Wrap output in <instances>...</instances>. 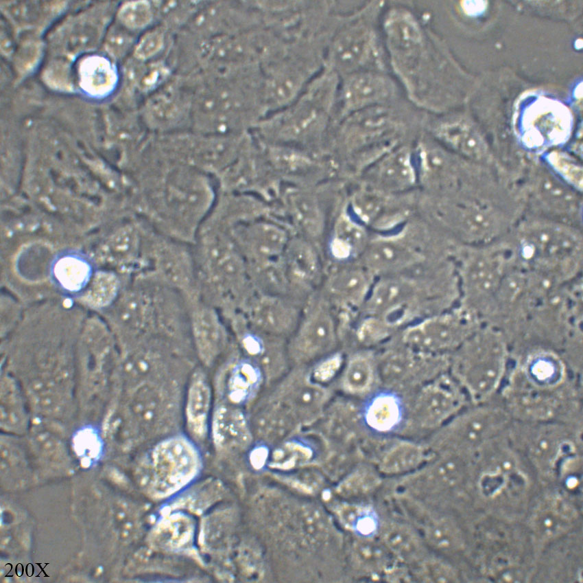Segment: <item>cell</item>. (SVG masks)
I'll return each mask as SVG.
<instances>
[{
  "instance_id": "obj_1",
  "label": "cell",
  "mask_w": 583,
  "mask_h": 583,
  "mask_svg": "<svg viewBox=\"0 0 583 583\" xmlns=\"http://www.w3.org/2000/svg\"><path fill=\"white\" fill-rule=\"evenodd\" d=\"M337 73L326 67L287 106L268 113L261 124L264 143L316 152L337 98Z\"/></svg>"
},
{
  "instance_id": "obj_2",
  "label": "cell",
  "mask_w": 583,
  "mask_h": 583,
  "mask_svg": "<svg viewBox=\"0 0 583 583\" xmlns=\"http://www.w3.org/2000/svg\"><path fill=\"white\" fill-rule=\"evenodd\" d=\"M516 256L522 264L551 278L567 279L582 259L581 236L571 227L553 221H533L516 236Z\"/></svg>"
},
{
  "instance_id": "obj_3",
  "label": "cell",
  "mask_w": 583,
  "mask_h": 583,
  "mask_svg": "<svg viewBox=\"0 0 583 583\" xmlns=\"http://www.w3.org/2000/svg\"><path fill=\"white\" fill-rule=\"evenodd\" d=\"M313 43L294 40L265 63L261 96L266 115L295 100L322 70Z\"/></svg>"
},
{
  "instance_id": "obj_4",
  "label": "cell",
  "mask_w": 583,
  "mask_h": 583,
  "mask_svg": "<svg viewBox=\"0 0 583 583\" xmlns=\"http://www.w3.org/2000/svg\"><path fill=\"white\" fill-rule=\"evenodd\" d=\"M101 327L88 328L80 345L75 367L76 396L80 418L96 419L104 402L108 382L110 345Z\"/></svg>"
},
{
  "instance_id": "obj_5",
  "label": "cell",
  "mask_w": 583,
  "mask_h": 583,
  "mask_svg": "<svg viewBox=\"0 0 583 583\" xmlns=\"http://www.w3.org/2000/svg\"><path fill=\"white\" fill-rule=\"evenodd\" d=\"M460 371L462 382L477 399L492 395L503 378L507 350L503 338L495 330L479 333L471 343Z\"/></svg>"
},
{
  "instance_id": "obj_6",
  "label": "cell",
  "mask_w": 583,
  "mask_h": 583,
  "mask_svg": "<svg viewBox=\"0 0 583 583\" xmlns=\"http://www.w3.org/2000/svg\"><path fill=\"white\" fill-rule=\"evenodd\" d=\"M200 287L226 291L242 283L246 275L243 256L235 243L219 235L204 239L198 268Z\"/></svg>"
},
{
  "instance_id": "obj_7",
  "label": "cell",
  "mask_w": 583,
  "mask_h": 583,
  "mask_svg": "<svg viewBox=\"0 0 583 583\" xmlns=\"http://www.w3.org/2000/svg\"><path fill=\"white\" fill-rule=\"evenodd\" d=\"M440 217L453 231L470 241L490 240L505 227V219L497 207L490 204H444L439 209Z\"/></svg>"
},
{
  "instance_id": "obj_8",
  "label": "cell",
  "mask_w": 583,
  "mask_h": 583,
  "mask_svg": "<svg viewBox=\"0 0 583 583\" xmlns=\"http://www.w3.org/2000/svg\"><path fill=\"white\" fill-rule=\"evenodd\" d=\"M289 239L285 229L265 220L239 225L233 231L235 244L252 264L278 262Z\"/></svg>"
},
{
  "instance_id": "obj_9",
  "label": "cell",
  "mask_w": 583,
  "mask_h": 583,
  "mask_svg": "<svg viewBox=\"0 0 583 583\" xmlns=\"http://www.w3.org/2000/svg\"><path fill=\"white\" fill-rule=\"evenodd\" d=\"M392 128L390 114L372 106L346 115L340 126L337 140L345 152L355 156L366 152Z\"/></svg>"
},
{
  "instance_id": "obj_10",
  "label": "cell",
  "mask_w": 583,
  "mask_h": 583,
  "mask_svg": "<svg viewBox=\"0 0 583 583\" xmlns=\"http://www.w3.org/2000/svg\"><path fill=\"white\" fill-rule=\"evenodd\" d=\"M373 47L374 36L370 28L362 22L353 23L333 39L327 67L345 76L360 71L370 58Z\"/></svg>"
},
{
  "instance_id": "obj_11",
  "label": "cell",
  "mask_w": 583,
  "mask_h": 583,
  "mask_svg": "<svg viewBox=\"0 0 583 583\" xmlns=\"http://www.w3.org/2000/svg\"><path fill=\"white\" fill-rule=\"evenodd\" d=\"M470 330L467 321L455 315L427 319L407 330L404 340L409 346L425 352L444 350L461 343Z\"/></svg>"
},
{
  "instance_id": "obj_12",
  "label": "cell",
  "mask_w": 583,
  "mask_h": 583,
  "mask_svg": "<svg viewBox=\"0 0 583 583\" xmlns=\"http://www.w3.org/2000/svg\"><path fill=\"white\" fill-rule=\"evenodd\" d=\"M157 477L168 487L187 482L197 472L199 459L194 448L185 440L174 439L160 445L153 455Z\"/></svg>"
},
{
  "instance_id": "obj_13",
  "label": "cell",
  "mask_w": 583,
  "mask_h": 583,
  "mask_svg": "<svg viewBox=\"0 0 583 583\" xmlns=\"http://www.w3.org/2000/svg\"><path fill=\"white\" fill-rule=\"evenodd\" d=\"M392 87L381 76L366 71H357L348 75L338 89L342 114L372 106L390 96Z\"/></svg>"
},
{
  "instance_id": "obj_14",
  "label": "cell",
  "mask_w": 583,
  "mask_h": 583,
  "mask_svg": "<svg viewBox=\"0 0 583 583\" xmlns=\"http://www.w3.org/2000/svg\"><path fill=\"white\" fill-rule=\"evenodd\" d=\"M0 386L1 429L14 435H21L29 431L34 415L20 382L7 371L1 375Z\"/></svg>"
},
{
  "instance_id": "obj_15",
  "label": "cell",
  "mask_w": 583,
  "mask_h": 583,
  "mask_svg": "<svg viewBox=\"0 0 583 583\" xmlns=\"http://www.w3.org/2000/svg\"><path fill=\"white\" fill-rule=\"evenodd\" d=\"M507 420V415L500 409L479 408L455 420L450 426L449 433L455 444L473 448L502 428Z\"/></svg>"
},
{
  "instance_id": "obj_16",
  "label": "cell",
  "mask_w": 583,
  "mask_h": 583,
  "mask_svg": "<svg viewBox=\"0 0 583 583\" xmlns=\"http://www.w3.org/2000/svg\"><path fill=\"white\" fill-rule=\"evenodd\" d=\"M368 175L374 188L383 192H394L409 188L416 174L412 156L405 148L393 151L374 163Z\"/></svg>"
},
{
  "instance_id": "obj_17",
  "label": "cell",
  "mask_w": 583,
  "mask_h": 583,
  "mask_svg": "<svg viewBox=\"0 0 583 583\" xmlns=\"http://www.w3.org/2000/svg\"><path fill=\"white\" fill-rule=\"evenodd\" d=\"M334 340L335 329L331 315L323 308H316L305 319L294 347L302 356L311 358L329 350Z\"/></svg>"
},
{
  "instance_id": "obj_18",
  "label": "cell",
  "mask_w": 583,
  "mask_h": 583,
  "mask_svg": "<svg viewBox=\"0 0 583 583\" xmlns=\"http://www.w3.org/2000/svg\"><path fill=\"white\" fill-rule=\"evenodd\" d=\"M506 260L501 257L475 255L468 258L463 269L466 290L477 298L493 294L505 277Z\"/></svg>"
},
{
  "instance_id": "obj_19",
  "label": "cell",
  "mask_w": 583,
  "mask_h": 583,
  "mask_svg": "<svg viewBox=\"0 0 583 583\" xmlns=\"http://www.w3.org/2000/svg\"><path fill=\"white\" fill-rule=\"evenodd\" d=\"M263 155L272 172L288 179L311 176L317 165L316 152L287 145L263 143Z\"/></svg>"
},
{
  "instance_id": "obj_20",
  "label": "cell",
  "mask_w": 583,
  "mask_h": 583,
  "mask_svg": "<svg viewBox=\"0 0 583 583\" xmlns=\"http://www.w3.org/2000/svg\"><path fill=\"white\" fill-rule=\"evenodd\" d=\"M461 398L453 385L440 382L426 388L416 404L418 418L425 426H435L451 415L460 407Z\"/></svg>"
},
{
  "instance_id": "obj_21",
  "label": "cell",
  "mask_w": 583,
  "mask_h": 583,
  "mask_svg": "<svg viewBox=\"0 0 583 583\" xmlns=\"http://www.w3.org/2000/svg\"><path fill=\"white\" fill-rule=\"evenodd\" d=\"M363 260L371 271L388 272L400 270L418 260V253L400 240L382 238L368 243L362 252Z\"/></svg>"
},
{
  "instance_id": "obj_22",
  "label": "cell",
  "mask_w": 583,
  "mask_h": 583,
  "mask_svg": "<svg viewBox=\"0 0 583 583\" xmlns=\"http://www.w3.org/2000/svg\"><path fill=\"white\" fill-rule=\"evenodd\" d=\"M281 200L296 226L307 236L318 235L322 218L318 201L305 185L286 188L280 192Z\"/></svg>"
},
{
  "instance_id": "obj_23",
  "label": "cell",
  "mask_w": 583,
  "mask_h": 583,
  "mask_svg": "<svg viewBox=\"0 0 583 583\" xmlns=\"http://www.w3.org/2000/svg\"><path fill=\"white\" fill-rule=\"evenodd\" d=\"M191 323L195 346L201 360L211 363L223 343V330L215 310L204 303H193Z\"/></svg>"
},
{
  "instance_id": "obj_24",
  "label": "cell",
  "mask_w": 583,
  "mask_h": 583,
  "mask_svg": "<svg viewBox=\"0 0 583 583\" xmlns=\"http://www.w3.org/2000/svg\"><path fill=\"white\" fill-rule=\"evenodd\" d=\"M248 311L254 323L273 332L287 330L298 317L297 310L294 306L270 295L255 297L250 304Z\"/></svg>"
},
{
  "instance_id": "obj_25",
  "label": "cell",
  "mask_w": 583,
  "mask_h": 583,
  "mask_svg": "<svg viewBox=\"0 0 583 583\" xmlns=\"http://www.w3.org/2000/svg\"><path fill=\"white\" fill-rule=\"evenodd\" d=\"M281 261L287 277L298 284H311L319 271L318 255L311 243L303 238L289 239Z\"/></svg>"
},
{
  "instance_id": "obj_26",
  "label": "cell",
  "mask_w": 583,
  "mask_h": 583,
  "mask_svg": "<svg viewBox=\"0 0 583 583\" xmlns=\"http://www.w3.org/2000/svg\"><path fill=\"white\" fill-rule=\"evenodd\" d=\"M368 244L365 229L348 214H342L336 220L330 251L338 260H346L362 253Z\"/></svg>"
},
{
  "instance_id": "obj_27",
  "label": "cell",
  "mask_w": 583,
  "mask_h": 583,
  "mask_svg": "<svg viewBox=\"0 0 583 583\" xmlns=\"http://www.w3.org/2000/svg\"><path fill=\"white\" fill-rule=\"evenodd\" d=\"M403 406L397 395L390 391L375 394L366 406L365 420L368 425L379 432L396 428L403 418Z\"/></svg>"
},
{
  "instance_id": "obj_28",
  "label": "cell",
  "mask_w": 583,
  "mask_h": 583,
  "mask_svg": "<svg viewBox=\"0 0 583 583\" xmlns=\"http://www.w3.org/2000/svg\"><path fill=\"white\" fill-rule=\"evenodd\" d=\"M437 136L446 145L464 157L480 160L486 155V147L478 133L463 122L442 125L437 130Z\"/></svg>"
},
{
  "instance_id": "obj_29",
  "label": "cell",
  "mask_w": 583,
  "mask_h": 583,
  "mask_svg": "<svg viewBox=\"0 0 583 583\" xmlns=\"http://www.w3.org/2000/svg\"><path fill=\"white\" fill-rule=\"evenodd\" d=\"M414 294V287L407 281L384 280L373 288L368 299L367 308L374 313L389 312L407 303Z\"/></svg>"
},
{
  "instance_id": "obj_30",
  "label": "cell",
  "mask_w": 583,
  "mask_h": 583,
  "mask_svg": "<svg viewBox=\"0 0 583 583\" xmlns=\"http://www.w3.org/2000/svg\"><path fill=\"white\" fill-rule=\"evenodd\" d=\"M523 371L530 383L543 389L556 387L564 374V365L560 358L548 352L530 355L523 366Z\"/></svg>"
},
{
  "instance_id": "obj_31",
  "label": "cell",
  "mask_w": 583,
  "mask_h": 583,
  "mask_svg": "<svg viewBox=\"0 0 583 583\" xmlns=\"http://www.w3.org/2000/svg\"><path fill=\"white\" fill-rule=\"evenodd\" d=\"M534 186L537 198L549 209L566 214L572 212L577 206L573 192L551 172L540 174Z\"/></svg>"
},
{
  "instance_id": "obj_32",
  "label": "cell",
  "mask_w": 583,
  "mask_h": 583,
  "mask_svg": "<svg viewBox=\"0 0 583 583\" xmlns=\"http://www.w3.org/2000/svg\"><path fill=\"white\" fill-rule=\"evenodd\" d=\"M155 306L150 297L136 291L126 293L113 307V317L122 325L139 329L153 316Z\"/></svg>"
},
{
  "instance_id": "obj_33",
  "label": "cell",
  "mask_w": 583,
  "mask_h": 583,
  "mask_svg": "<svg viewBox=\"0 0 583 583\" xmlns=\"http://www.w3.org/2000/svg\"><path fill=\"white\" fill-rule=\"evenodd\" d=\"M369 286L368 276L363 270L357 268L340 271L333 275L327 284L328 290L333 296L350 305L361 303Z\"/></svg>"
},
{
  "instance_id": "obj_34",
  "label": "cell",
  "mask_w": 583,
  "mask_h": 583,
  "mask_svg": "<svg viewBox=\"0 0 583 583\" xmlns=\"http://www.w3.org/2000/svg\"><path fill=\"white\" fill-rule=\"evenodd\" d=\"M214 437L217 444L225 448L244 445L249 434L243 415L227 407L219 409L214 418Z\"/></svg>"
},
{
  "instance_id": "obj_35",
  "label": "cell",
  "mask_w": 583,
  "mask_h": 583,
  "mask_svg": "<svg viewBox=\"0 0 583 583\" xmlns=\"http://www.w3.org/2000/svg\"><path fill=\"white\" fill-rule=\"evenodd\" d=\"M80 84L84 89L94 95L108 93L116 82L115 70L106 58L91 56L84 59L80 66Z\"/></svg>"
},
{
  "instance_id": "obj_36",
  "label": "cell",
  "mask_w": 583,
  "mask_h": 583,
  "mask_svg": "<svg viewBox=\"0 0 583 583\" xmlns=\"http://www.w3.org/2000/svg\"><path fill=\"white\" fill-rule=\"evenodd\" d=\"M381 540L388 551L403 560H414L420 554L421 544L417 535L401 523L385 525L381 532Z\"/></svg>"
},
{
  "instance_id": "obj_37",
  "label": "cell",
  "mask_w": 583,
  "mask_h": 583,
  "mask_svg": "<svg viewBox=\"0 0 583 583\" xmlns=\"http://www.w3.org/2000/svg\"><path fill=\"white\" fill-rule=\"evenodd\" d=\"M464 473L463 462L456 457H447L433 464L418 477L416 488H447L457 483Z\"/></svg>"
},
{
  "instance_id": "obj_38",
  "label": "cell",
  "mask_w": 583,
  "mask_h": 583,
  "mask_svg": "<svg viewBox=\"0 0 583 583\" xmlns=\"http://www.w3.org/2000/svg\"><path fill=\"white\" fill-rule=\"evenodd\" d=\"M210 400L207 383L201 376L196 377L191 385L187 404V421L196 435H202L205 433Z\"/></svg>"
},
{
  "instance_id": "obj_39",
  "label": "cell",
  "mask_w": 583,
  "mask_h": 583,
  "mask_svg": "<svg viewBox=\"0 0 583 583\" xmlns=\"http://www.w3.org/2000/svg\"><path fill=\"white\" fill-rule=\"evenodd\" d=\"M324 396L320 387L303 382L288 391L286 401L300 418H312L320 410Z\"/></svg>"
},
{
  "instance_id": "obj_40",
  "label": "cell",
  "mask_w": 583,
  "mask_h": 583,
  "mask_svg": "<svg viewBox=\"0 0 583 583\" xmlns=\"http://www.w3.org/2000/svg\"><path fill=\"white\" fill-rule=\"evenodd\" d=\"M385 196L376 189H361L356 192L350 201V209L355 218L366 224H374L382 216L387 207Z\"/></svg>"
},
{
  "instance_id": "obj_41",
  "label": "cell",
  "mask_w": 583,
  "mask_h": 583,
  "mask_svg": "<svg viewBox=\"0 0 583 583\" xmlns=\"http://www.w3.org/2000/svg\"><path fill=\"white\" fill-rule=\"evenodd\" d=\"M423 459V451L420 446L412 443H402L384 456L380 469L388 474L401 473L418 466Z\"/></svg>"
},
{
  "instance_id": "obj_42",
  "label": "cell",
  "mask_w": 583,
  "mask_h": 583,
  "mask_svg": "<svg viewBox=\"0 0 583 583\" xmlns=\"http://www.w3.org/2000/svg\"><path fill=\"white\" fill-rule=\"evenodd\" d=\"M119 290V281L113 273L99 272L95 276L83 299L91 307L102 308L114 302Z\"/></svg>"
},
{
  "instance_id": "obj_43",
  "label": "cell",
  "mask_w": 583,
  "mask_h": 583,
  "mask_svg": "<svg viewBox=\"0 0 583 583\" xmlns=\"http://www.w3.org/2000/svg\"><path fill=\"white\" fill-rule=\"evenodd\" d=\"M54 275L63 288L69 291H76L88 282L90 269L84 260L75 257H66L55 265Z\"/></svg>"
},
{
  "instance_id": "obj_44",
  "label": "cell",
  "mask_w": 583,
  "mask_h": 583,
  "mask_svg": "<svg viewBox=\"0 0 583 583\" xmlns=\"http://www.w3.org/2000/svg\"><path fill=\"white\" fill-rule=\"evenodd\" d=\"M567 442L556 431L541 433L532 442L530 451L541 467L551 468L562 454Z\"/></svg>"
},
{
  "instance_id": "obj_45",
  "label": "cell",
  "mask_w": 583,
  "mask_h": 583,
  "mask_svg": "<svg viewBox=\"0 0 583 583\" xmlns=\"http://www.w3.org/2000/svg\"><path fill=\"white\" fill-rule=\"evenodd\" d=\"M259 372L248 363H241L233 369L229 382L230 396L235 402L246 400L256 387Z\"/></svg>"
},
{
  "instance_id": "obj_46",
  "label": "cell",
  "mask_w": 583,
  "mask_h": 583,
  "mask_svg": "<svg viewBox=\"0 0 583 583\" xmlns=\"http://www.w3.org/2000/svg\"><path fill=\"white\" fill-rule=\"evenodd\" d=\"M136 238L132 231H121L110 241L104 255V260L112 266H123L133 258Z\"/></svg>"
},
{
  "instance_id": "obj_47",
  "label": "cell",
  "mask_w": 583,
  "mask_h": 583,
  "mask_svg": "<svg viewBox=\"0 0 583 583\" xmlns=\"http://www.w3.org/2000/svg\"><path fill=\"white\" fill-rule=\"evenodd\" d=\"M429 542L442 550H453L461 545V538L457 529L444 520H434L428 523L425 528Z\"/></svg>"
},
{
  "instance_id": "obj_48",
  "label": "cell",
  "mask_w": 583,
  "mask_h": 583,
  "mask_svg": "<svg viewBox=\"0 0 583 583\" xmlns=\"http://www.w3.org/2000/svg\"><path fill=\"white\" fill-rule=\"evenodd\" d=\"M569 521L568 514L558 503H551L540 509L534 518L538 531L545 536L558 534L565 528Z\"/></svg>"
},
{
  "instance_id": "obj_49",
  "label": "cell",
  "mask_w": 583,
  "mask_h": 583,
  "mask_svg": "<svg viewBox=\"0 0 583 583\" xmlns=\"http://www.w3.org/2000/svg\"><path fill=\"white\" fill-rule=\"evenodd\" d=\"M118 16L124 27L139 29L150 22L152 12L150 3L147 1H131L126 3L121 8Z\"/></svg>"
},
{
  "instance_id": "obj_50",
  "label": "cell",
  "mask_w": 583,
  "mask_h": 583,
  "mask_svg": "<svg viewBox=\"0 0 583 583\" xmlns=\"http://www.w3.org/2000/svg\"><path fill=\"white\" fill-rule=\"evenodd\" d=\"M372 378V369L370 362L364 357H356L351 360L347 367L344 382L346 386L354 391L366 389Z\"/></svg>"
},
{
  "instance_id": "obj_51",
  "label": "cell",
  "mask_w": 583,
  "mask_h": 583,
  "mask_svg": "<svg viewBox=\"0 0 583 583\" xmlns=\"http://www.w3.org/2000/svg\"><path fill=\"white\" fill-rule=\"evenodd\" d=\"M311 455L309 450L301 445L287 444L274 453L272 465L281 468H292L308 459Z\"/></svg>"
},
{
  "instance_id": "obj_52",
  "label": "cell",
  "mask_w": 583,
  "mask_h": 583,
  "mask_svg": "<svg viewBox=\"0 0 583 583\" xmlns=\"http://www.w3.org/2000/svg\"><path fill=\"white\" fill-rule=\"evenodd\" d=\"M98 32L96 27L91 23L76 25L71 31L68 48L71 52H80L94 47L97 43Z\"/></svg>"
},
{
  "instance_id": "obj_53",
  "label": "cell",
  "mask_w": 583,
  "mask_h": 583,
  "mask_svg": "<svg viewBox=\"0 0 583 583\" xmlns=\"http://www.w3.org/2000/svg\"><path fill=\"white\" fill-rule=\"evenodd\" d=\"M549 161L554 170L560 176L570 183L572 186L581 189L582 181L581 165L567 157L557 154L551 156Z\"/></svg>"
},
{
  "instance_id": "obj_54",
  "label": "cell",
  "mask_w": 583,
  "mask_h": 583,
  "mask_svg": "<svg viewBox=\"0 0 583 583\" xmlns=\"http://www.w3.org/2000/svg\"><path fill=\"white\" fill-rule=\"evenodd\" d=\"M120 25L112 26L107 32L105 38V47L110 54L119 58L123 56L130 47L132 36L126 30Z\"/></svg>"
},
{
  "instance_id": "obj_55",
  "label": "cell",
  "mask_w": 583,
  "mask_h": 583,
  "mask_svg": "<svg viewBox=\"0 0 583 583\" xmlns=\"http://www.w3.org/2000/svg\"><path fill=\"white\" fill-rule=\"evenodd\" d=\"M346 523L359 534H370L376 528L377 522L370 511L360 508H348L343 512Z\"/></svg>"
},
{
  "instance_id": "obj_56",
  "label": "cell",
  "mask_w": 583,
  "mask_h": 583,
  "mask_svg": "<svg viewBox=\"0 0 583 583\" xmlns=\"http://www.w3.org/2000/svg\"><path fill=\"white\" fill-rule=\"evenodd\" d=\"M163 34L154 30L146 34L138 43L135 51V56L141 60L147 59L155 55L163 47Z\"/></svg>"
},
{
  "instance_id": "obj_57",
  "label": "cell",
  "mask_w": 583,
  "mask_h": 583,
  "mask_svg": "<svg viewBox=\"0 0 583 583\" xmlns=\"http://www.w3.org/2000/svg\"><path fill=\"white\" fill-rule=\"evenodd\" d=\"M422 575L431 582H450L455 578V573L450 568L437 562L425 563L422 568Z\"/></svg>"
},
{
  "instance_id": "obj_58",
  "label": "cell",
  "mask_w": 583,
  "mask_h": 583,
  "mask_svg": "<svg viewBox=\"0 0 583 583\" xmlns=\"http://www.w3.org/2000/svg\"><path fill=\"white\" fill-rule=\"evenodd\" d=\"M385 325L379 320L370 318L365 320L358 330L359 340L366 343L377 341L385 333Z\"/></svg>"
},
{
  "instance_id": "obj_59",
  "label": "cell",
  "mask_w": 583,
  "mask_h": 583,
  "mask_svg": "<svg viewBox=\"0 0 583 583\" xmlns=\"http://www.w3.org/2000/svg\"><path fill=\"white\" fill-rule=\"evenodd\" d=\"M45 79L48 83L55 87L68 88L70 82L67 65L59 62L52 63L45 71Z\"/></svg>"
},
{
  "instance_id": "obj_60",
  "label": "cell",
  "mask_w": 583,
  "mask_h": 583,
  "mask_svg": "<svg viewBox=\"0 0 583 583\" xmlns=\"http://www.w3.org/2000/svg\"><path fill=\"white\" fill-rule=\"evenodd\" d=\"M40 47L36 43H28L22 45L16 56V64L22 71L29 70L35 65L38 56H40Z\"/></svg>"
},
{
  "instance_id": "obj_61",
  "label": "cell",
  "mask_w": 583,
  "mask_h": 583,
  "mask_svg": "<svg viewBox=\"0 0 583 583\" xmlns=\"http://www.w3.org/2000/svg\"><path fill=\"white\" fill-rule=\"evenodd\" d=\"M342 363L341 357L333 356L320 363L315 370L314 376L319 380L325 381L332 378Z\"/></svg>"
},
{
  "instance_id": "obj_62",
  "label": "cell",
  "mask_w": 583,
  "mask_h": 583,
  "mask_svg": "<svg viewBox=\"0 0 583 583\" xmlns=\"http://www.w3.org/2000/svg\"><path fill=\"white\" fill-rule=\"evenodd\" d=\"M160 71L156 67H151L143 72L139 79V85L142 89H148L152 87L160 77Z\"/></svg>"
}]
</instances>
